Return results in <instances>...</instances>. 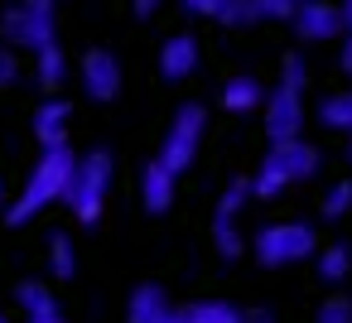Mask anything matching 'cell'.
I'll use <instances>...</instances> for the list:
<instances>
[{"label":"cell","mask_w":352,"mask_h":323,"mask_svg":"<svg viewBox=\"0 0 352 323\" xmlns=\"http://www.w3.org/2000/svg\"><path fill=\"white\" fill-rule=\"evenodd\" d=\"M251 251L261 265H294V260H309L318 256V241H314V227L309 222H270L251 236Z\"/></svg>","instance_id":"cell-4"},{"label":"cell","mask_w":352,"mask_h":323,"mask_svg":"<svg viewBox=\"0 0 352 323\" xmlns=\"http://www.w3.org/2000/svg\"><path fill=\"white\" fill-rule=\"evenodd\" d=\"M131 5H135V20H150V15L164 5V0H131Z\"/></svg>","instance_id":"cell-30"},{"label":"cell","mask_w":352,"mask_h":323,"mask_svg":"<svg viewBox=\"0 0 352 323\" xmlns=\"http://www.w3.org/2000/svg\"><path fill=\"white\" fill-rule=\"evenodd\" d=\"M265 87L251 78V73H241V78H227L222 82V111H232V116H246V111H256V107H265Z\"/></svg>","instance_id":"cell-12"},{"label":"cell","mask_w":352,"mask_h":323,"mask_svg":"<svg viewBox=\"0 0 352 323\" xmlns=\"http://www.w3.org/2000/svg\"><path fill=\"white\" fill-rule=\"evenodd\" d=\"M174 183H179V174H174L164 159H150V164L140 169V198H145V208H150V212H169Z\"/></svg>","instance_id":"cell-9"},{"label":"cell","mask_w":352,"mask_h":323,"mask_svg":"<svg viewBox=\"0 0 352 323\" xmlns=\"http://www.w3.org/2000/svg\"><path fill=\"white\" fill-rule=\"evenodd\" d=\"M169 323H184V313H179V309H174V318H169Z\"/></svg>","instance_id":"cell-35"},{"label":"cell","mask_w":352,"mask_h":323,"mask_svg":"<svg viewBox=\"0 0 352 323\" xmlns=\"http://www.w3.org/2000/svg\"><path fill=\"white\" fill-rule=\"evenodd\" d=\"M49 270H54V280H73V270H78L73 241H68L63 232H54V236H49Z\"/></svg>","instance_id":"cell-21"},{"label":"cell","mask_w":352,"mask_h":323,"mask_svg":"<svg viewBox=\"0 0 352 323\" xmlns=\"http://www.w3.org/2000/svg\"><path fill=\"white\" fill-rule=\"evenodd\" d=\"M184 10H188V15H208V20H212V15H217V0H184Z\"/></svg>","instance_id":"cell-29"},{"label":"cell","mask_w":352,"mask_h":323,"mask_svg":"<svg viewBox=\"0 0 352 323\" xmlns=\"http://www.w3.org/2000/svg\"><path fill=\"white\" fill-rule=\"evenodd\" d=\"M68 121H73L68 102H44V107L34 111V140H39L44 150H63V140H68Z\"/></svg>","instance_id":"cell-11"},{"label":"cell","mask_w":352,"mask_h":323,"mask_svg":"<svg viewBox=\"0 0 352 323\" xmlns=\"http://www.w3.org/2000/svg\"><path fill=\"white\" fill-rule=\"evenodd\" d=\"M342 20H347V30H352V0H342Z\"/></svg>","instance_id":"cell-33"},{"label":"cell","mask_w":352,"mask_h":323,"mask_svg":"<svg viewBox=\"0 0 352 323\" xmlns=\"http://www.w3.org/2000/svg\"><path fill=\"white\" fill-rule=\"evenodd\" d=\"M246 323H275V313H270V309H251Z\"/></svg>","instance_id":"cell-32"},{"label":"cell","mask_w":352,"mask_h":323,"mask_svg":"<svg viewBox=\"0 0 352 323\" xmlns=\"http://www.w3.org/2000/svg\"><path fill=\"white\" fill-rule=\"evenodd\" d=\"M82 87L92 102H116L121 97V58L111 49H87L82 54Z\"/></svg>","instance_id":"cell-7"},{"label":"cell","mask_w":352,"mask_h":323,"mask_svg":"<svg viewBox=\"0 0 352 323\" xmlns=\"http://www.w3.org/2000/svg\"><path fill=\"white\" fill-rule=\"evenodd\" d=\"M347 270H352V251L338 241V246H323L318 251V275L328 280V285H338V280H347Z\"/></svg>","instance_id":"cell-22"},{"label":"cell","mask_w":352,"mask_h":323,"mask_svg":"<svg viewBox=\"0 0 352 323\" xmlns=\"http://www.w3.org/2000/svg\"><path fill=\"white\" fill-rule=\"evenodd\" d=\"M270 155L285 164V174H289V183H299V179H314L318 174V150L309 145V140H289V145H270Z\"/></svg>","instance_id":"cell-14"},{"label":"cell","mask_w":352,"mask_h":323,"mask_svg":"<svg viewBox=\"0 0 352 323\" xmlns=\"http://www.w3.org/2000/svg\"><path fill=\"white\" fill-rule=\"evenodd\" d=\"M34 78H39V87H49V92L68 78V58H63L58 39H54L49 49H39V54H34Z\"/></svg>","instance_id":"cell-17"},{"label":"cell","mask_w":352,"mask_h":323,"mask_svg":"<svg viewBox=\"0 0 352 323\" xmlns=\"http://www.w3.org/2000/svg\"><path fill=\"white\" fill-rule=\"evenodd\" d=\"M304 82H309V68H304L299 54H289L280 63L275 92L265 97V135H270V145L299 140V131H304Z\"/></svg>","instance_id":"cell-2"},{"label":"cell","mask_w":352,"mask_h":323,"mask_svg":"<svg viewBox=\"0 0 352 323\" xmlns=\"http://www.w3.org/2000/svg\"><path fill=\"white\" fill-rule=\"evenodd\" d=\"M25 323H63V313H54V318H25Z\"/></svg>","instance_id":"cell-34"},{"label":"cell","mask_w":352,"mask_h":323,"mask_svg":"<svg viewBox=\"0 0 352 323\" xmlns=\"http://www.w3.org/2000/svg\"><path fill=\"white\" fill-rule=\"evenodd\" d=\"M169 318H174V309H169V299H164L160 285H140V289L131 294L126 323H169Z\"/></svg>","instance_id":"cell-13"},{"label":"cell","mask_w":352,"mask_h":323,"mask_svg":"<svg viewBox=\"0 0 352 323\" xmlns=\"http://www.w3.org/2000/svg\"><path fill=\"white\" fill-rule=\"evenodd\" d=\"M0 323H10V318H6V313H0Z\"/></svg>","instance_id":"cell-37"},{"label":"cell","mask_w":352,"mask_h":323,"mask_svg":"<svg viewBox=\"0 0 352 323\" xmlns=\"http://www.w3.org/2000/svg\"><path fill=\"white\" fill-rule=\"evenodd\" d=\"M73 179H78V155L63 145V150H44V159L30 169V179H25V188H20V198L10 203V227H25L34 212H44L49 203H68V193H73Z\"/></svg>","instance_id":"cell-1"},{"label":"cell","mask_w":352,"mask_h":323,"mask_svg":"<svg viewBox=\"0 0 352 323\" xmlns=\"http://www.w3.org/2000/svg\"><path fill=\"white\" fill-rule=\"evenodd\" d=\"M0 208H6V188H0Z\"/></svg>","instance_id":"cell-36"},{"label":"cell","mask_w":352,"mask_h":323,"mask_svg":"<svg viewBox=\"0 0 352 323\" xmlns=\"http://www.w3.org/2000/svg\"><path fill=\"white\" fill-rule=\"evenodd\" d=\"M15 78H20V58H15V49H10V44H0V92H6Z\"/></svg>","instance_id":"cell-28"},{"label":"cell","mask_w":352,"mask_h":323,"mask_svg":"<svg viewBox=\"0 0 352 323\" xmlns=\"http://www.w3.org/2000/svg\"><path fill=\"white\" fill-rule=\"evenodd\" d=\"M342 30H347V20H342L338 5H328V0H309V5H299V15H294V34L309 39V44L338 39Z\"/></svg>","instance_id":"cell-8"},{"label":"cell","mask_w":352,"mask_h":323,"mask_svg":"<svg viewBox=\"0 0 352 323\" xmlns=\"http://www.w3.org/2000/svg\"><path fill=\"white\" fill-rule=\"evenodd\" d=\"M193 68H198V39H193V34L164 39V49H160V73H164L169 82H184Z\"/></svg>","instance_id":"cell-10"},{"label":"cell","mask_w":352,"mask_h":323,"mask_svg":"<svg viewBox=\"0 0 352 323\" xmlns=\"http://www.w3.org/2000/svg\"><path fill=\"white\" fill-rule=\"evenodd\" d=\"M338 63H342V73L352 78V30H347V39H342V58H338Z\"/></svg>","instance_id":"cell-31"},{"label":"cell","mask_w":352,"mask_h":323,"mask_svg":"<svg viewBox=\"0 0 352 323\" xmlns=\"http://www.w3.org/2000/svg\"><path fill=\"white\" fill-rule=\"evenodd\" d=\"M246 198H251V179L227 183V193L217 198V222H236V217H241V208H246Z\"/></svg>","instance_id":"cell-23"},{"label":"cell","mask_w":352,"mask_h":323,"mask_svg":"<svg viewBox=\"0 0 352 323\" xmlns=\"http://www.w3.org/2000/svg\"><path fill=\"white\" fill-rule=\"evenodd\" d=\"M0 34H6L10 49H49L58 39V0H15L0 15Z\"/></svg>","instance_id":"cell-3"},{"label":"cell","mask_w":352,"mask_h":323,"mask_svg":"<svg viewBox=\"0 0 352 323\" xmlns=\"http://www.w3.org/2000/svg\"><path fill=\"white\" fill-rule=\"evenodd\" d=\"M318 121H323L328 131H347V135H352V92H333V97H323Z\"/></svg>","instance_id":"cell-20"},{"label":"cell","mask_w":352,"mask_h":323,"mask_svg":"<svg viewBox=\"0 0 352 323\" xmlns=\"http://www.w3.org/2000/svg\"><path fill=\"white\" fill-rule=\"evenodd\" d=\"M261 15H265V20H289V25H294L299 0H261Z\"/></svg>","instance_id":"cell-27"},{"label":"cell","mask_w":352,"mask_h":323,"mask_svg":"<svg viewBox=\"0 0 352 323\" xmlns=\"http://www.w3.org/2000/svg\"><path fill=\"white\" fill-rule=\"evenodd\" d=\"M289 188V174H285V164L275 159V155H265L261 159V169L251 174V198H280Z\"/></svg>","instance_id":"cell-15"},{"label":"cell","mask_w":352,"mask_h":323,"mask_svg":"<svg viewBox=\"0 0 352 323\" xmlns=\"http://www.w3.org/2000/svg\"><path fill=\"white\" fill-rule=\"evenodd\" d=\"M212 241H217V256H222V260H236V256L246 251L236 222H212Z\"/></svg>","instance_id":"cell-24"},{"label":"cell","mask_w":352,"mask_h":323,"mask_svg":"<svg viewBox=\"0 0 352 323\" xmlns=\"http://www.w3.org/2000/svg\"><path fill=\"white\" fill-rule=\"evenodd\" d=\"M352 212V179H342V183H333L328 193H323V217L328 222H338V217H347Z\"/></svg>","instance_id":"cell-25"},{"label":"cell","mask_w":352,"mask_h":323,"mask_svg":"<svg viewBox=\"0 0 352 323\" xmlns=\"http://www.w3.org/2000/svg\"><path fill=\"white\" fill-rule=\"evenodd\" d=\"M111 193V155L107 150H87L78 159V179H73V193H68V208L78 212V222H97L102 217V203Z\"/></svg>","instance_id":"cell-5"},{"label":"cell","mask_w":352,"mask_h":323,"mask_svg":"<svg viewBox=\"0 0 352 323\" xmlns=\"http://www.w3.org/2000/svg\"><path fill=\"white\" fill-rule=\"evenodd\" d=\"M203 131H208V111H203L198 102H184V107L174 111V121H169V135H164V150H160V159H164L174 174H184V169L198 159Z\"/></svg>","instance_id":"cell-6"},{"label":"cell","mask_w":352,"mask_h":323,"mask_svg":"<svg viewBox=\"0 0 352 323\" xmlns=\"http://www.w3.org/2000/svg\"><path fill=\"white\" fill-rule=\"evenodd\" d=\"M212 20L227 25V30H246V25L265 20V15H261V0H217V15Z\"/></svg>","instance_id":"cell-18"},{"label":"cell","mask_w":352,"mask_h":323,"mask_svg":"<svg viewBox=\"0 0 352 323\" xmlns=\"http://www.w3.org/2000/svg\"><path fill=\"white\" fill-rule=\"evenodd\" d=\"M15 299H20V309H25V318H54L58 313V299H54V289H44V285H20L15 289Z\"/></svg>","instance_id":"cell-19"},{"label":"cell","mask_w":352,"mask_h":323,"mask_svg":"<svg viewBox=\"0 0 352 323\" xmlns=\"http://www.w3.org/2000/svg\"><path fill=\"white\" fill-rule=\"evenodd\" d=\"M299 5H309V0H299Z\"/></svg>","instance_id":"cell-38"},{"label":"cell","mask_w":352,"mask_h":323,"mask_svg":"<svg viewBox=\"0 0 352 323\" xmlns=\"http://www.w3.org/2000/svg\"><path fill=\"white\" fill-rule=\"evenodd\" d=\"M318 323H352V299H347V294H333V299H323V309H318Z\"/></svg>","instance_id":"cell-26"},{"label":"cell","mask_w":352,"mask_h":323,"mask_svg":"<svg viewBox=\"0 0 352 323\" xmlns=\"http://www.w3.org/2000/svg\"><path fill=\"white\" fill-rule=\"evenodd\" d=\"M179 313H184V323H246V313L236 304H222V299H198Z\"/></svg>","instance_id":"cell-16"}]
</instances>
